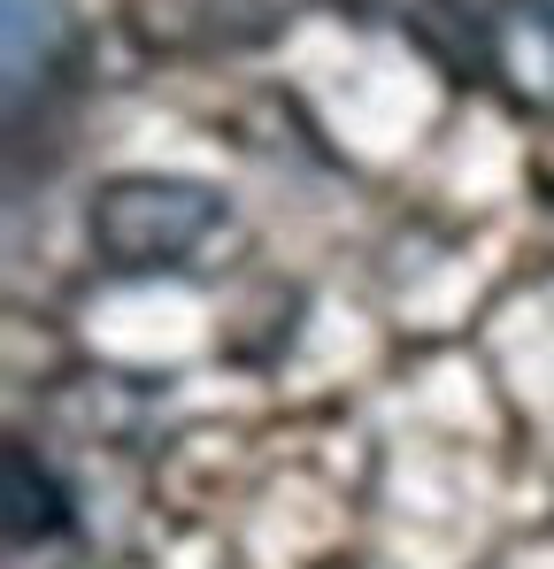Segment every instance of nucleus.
<instances>
[{"label":"nucleus","instance_id":"1","mask_svg":"<svg viewBox=\"0 0 554 569\" xmlns=\"http://www.w3.org/2000/svg\"><path fill=\"white\" fill-rule=\"evenodd\" d=\"M224 223V200L200 178H170V170H131V178H108L92 192V254L123 278H147V270H178L185 254Z\"/></svg>","mask_w":554,"mask_h":569},{"label":"nucleus","instance_id":"2","mask_svg":"<svg viewBox=\"0 0 554 569\" xmlns=\"http://www.w3.org/2000/svg\"><path fill=\"white\" fill-rule=\"evenodd\" d=\"M8 123H23L31 116V93H47L55 86V70H62V8L55 0H8Z\"/></svg>","mask_w":554,"mask_h":569},{"label":"nucleus","instance_id":"3","mask_svg":"<svg viewBox=\"0 0 554 569\" xmlns=\"http://www.w3.org/2000/svg\"><path fill=\"white\" fill-rule=\"evenodd\" d=\"M0 485H8V547H39V539H62V531H70V492H62V477L47 470L23 439H8Z\"/></svg>","mask_w":554,"mask_h":569}]
</instances>
